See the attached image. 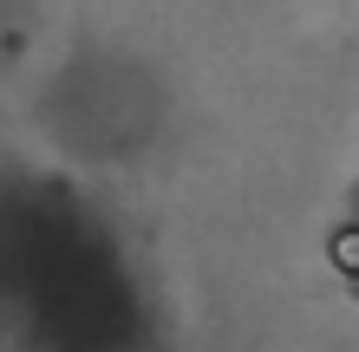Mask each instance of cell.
<instances>
[{"label": "cell", "mask_w": 359, "mask_h": 352, "mask_svg": "<svg viewBox=\"0 0 359 352\" xmlns=\"http://www.w3.org/2000/svg\"><path fill=\"white\" fill-rule=\"evenodd\" d=\"M333 267H340V274H359V229L333 235Z\"/></svg>", "instance_id": "1"}, {"label": "cell", "mask_w": 359, "mask_h": 352, "mask_svg": "<svg viewBox=\"0 0 359 352\" xmlns=\"http://www.w3.org/2000/svg\"><path fill=\"white\" fill-rule=\"evenodd\" d=\"M346 281H353V300H359V274H346Z\"/></svg>", "instance_id": "2"}]
</instances>
